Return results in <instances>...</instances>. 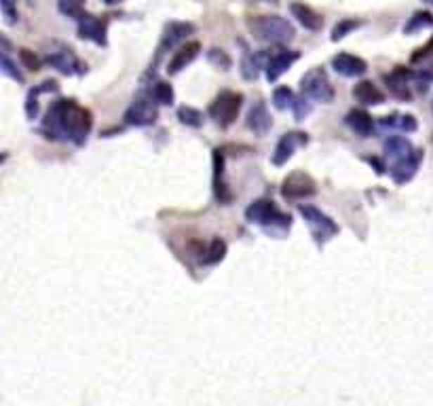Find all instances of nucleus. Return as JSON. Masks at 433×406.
<instances>
[{"mask_svg":"<svg viewBox=\"0 0 433 406\" xmlns=\"http://www.w3.org/2000/svg\"><path fill=\"white\" fill-rule=\"evenodd\" d=\"M195 32V26L193 24H186V22H174L165 28V34H163V41L159 45V56H163L167 49H174L178 47L180 43H184L190 34Z\"/></svg>","mask_w":433,"mask_h":406,"instance_id":"16","label":"nucleus"},{"mask_svg":"<svg viewBox=\"0 0 433 406\" xmlns=\"http://www.w3.org/2000/svg\"><path fill=\"white\" fill-rule=\"evenodd\" d=\"M378 125L382 127V129H399V132H406V134H412V132H416V119L412 117V115H397V113H393V115H389V117H382L380 121H378Z\"/></svg>","mask_w":433,"mask_h":406,"instance_id":"26","label":"nucleus"},{"mask_svg":"<svg viewBox=\"0 0 433 406\" xmlns=\"http://www.w3.org/2000/svg\"><path fill=\"white\" fill-rule=\"evenodd\" d=\"M83 5H85V0H58L60 13L68 18H77V20L83 15Z\"/></svg>","mask_w":433,"mask_h":406,"instance_id":"32","label":"nucleus"},{"mask_svg":"<svg viewBox=\"0 0 433 406\" xmlns=\"http://www.w3.org/2000/svg\"><path fill=\"white\" fill-rule=\"evenodd\" d=\"M106 5H119V3H123V0H104Z\"/></svg>","mask_w":433,"mask_h":406,"instance_id":"40","label":"nucleus"},{"mask_svg":"<svg viewBox=\"0 0 433 406\" xmlns=\"http://www.w3.org/2000/svg\"><path fill=\"white\" fill-rule=\"evenodd\" d=\"M0 9H3L5 22L11 26L18 22V11H15V0H0Z\"/></svg>","mask_w":433,"mask_h":406,"instance_id":"37","label":"nucleus"},{"mask_svg":"<svg viewBox=\"0 0 433 406\" xmlns=\"http://www.w3.org/2000/svg\"><path fill=\"white\" fill-rule=\"evenodd\" d=\"M359 26H361V22H357V20H342V22H338V24L334 26V30H332V41L336 43V41L344 39L349 32H353V30L359 28Z\"/></svg>","mask_w":433,"mask_h":406,"instance_id":"33","label":"nucleus"},{"mask_svg":"<svg viewBox=\"0 0 433 406\" xmlns=\"http://www.w3.org/2000/svg\"><path fill=\"white\" fill-rule=\"evenodd\" d=\"M412 81H416L414 72L408 70V68H403V66H397L391 75L384 77V83H387L389 91H391L395 98H399V100H408V98L412 96V94H410Z\"/></svg>","mask_w":433,"mask_h":406,"instance_id":"13","label":"nucleus"},{"mask_svg":"<svg viewBox=\"0 0 433 406\" xmlns=\"http://www.w3.org/2000/svg\"><path fill=\"white\" fill-rule=\"evenodd\" d=\"M224 254H226V243H224L220 237H216V239H212V243H209L207 250L203 252L201 262H203V265H216V262H220V260L224 258Z\"/></svg>","mask_w":433,"mask_h":406,"instance_id":"28","label":"nucleus"},{"mask_svg":"<svg viewBox=\"0 0 433 406\" xmlns=\"http://www.w3.org/2000/svg\"><path fill=\"white\" fill-rule=\"evenodd\" d=\"M243 104V96L237 91H222L209 106V117L220 125V127H228L235 123L239 110Z\"/></svg>","mask_w":433,"mask_h":406,"instance_id":"4","label":"nucleus"},{"mask_svg":"<svg viewBox=\"0 0 433 406\" xmlns=\"http://www.w3.org/2000/svg\"><path fill=\"white\" fill-rule=\"evenodd\" d=\"M245 125H247V129H252V132L258 134V136H264V134L271 129L273 121H271V115H269L264 102H256V104L250 108L247 119H245Z\"/></svg>","mask_w":433,"mask_h":406,"instance_id":"18","label":"nucleus"},{"mask_svg":"<svg viewBox=\"0 0 433 406\" xmlns=\"http://www.w3.org/2000/svg\"><path fill=\"white\" fill-rule=\"evenodd\" d=\"M306 142H309V136H306V134H302V132H290V134L281 136V140L277 142L275 153H273V157H271L273 165H277V167H279V165L287 163V161L292 159L294 151H296V148H300V146H304Z\"/></svg>","mask_w":433,"mask_h":406,"instance_id":"11","label":"nucleus"},{"mask_svg":"<svg viewBox=\"0 0 433 406\" xmlns=\"http://www.w3.org/2000/svg\"><path fill=\"white\" fill-rule=\"evenodd\" d=\"M414 151H416V148H414L406 138H401V136H393V138H389V140L384 142V153H387V157H391L393 163L412 157Z\"/></svg>","mask_w":433,"mask_h":406,"instance_id":"23","label":"nucleus"},{"mask_svg":"<svg viewBox=\"0 0 433 406\" xmlns=\"http://www.w3.org/2000/svg\"><path fill=\"white\" fill-rule=\"evenodd\" d=\"M252 37L264 45H283L290 43L296 34L294 26L279 15H258L247 22Z\"/></svg>","mask_w":433,"mask_h":406,"instance_id":"2","label":"nucleus"},{"mask_svg":"<svg viewBox=\"0 0 433 406\" xmlns=\"http://www.w3.org/2000/svg\"><path fill=\"white\" fill-rule=\"evenodd\" d=\"M294 102H296V96L290 87H277L273 91V104L277 110H287L294 106Z\"/></svg>","mask_w":433,"mask_h":406,"instance_id":"30","label":"nucleus"},{"mask_svg":"<svg viewBox=\"0 0 433 406\" xmlns=\"http://www.w3.org/2000/svg\"><path fill=\"white\" fill-rule=\"evenodd\" d=\"M353 98L361 104H366V106H376V104L384 102V94L372 81H359L353 87Z\"/></svg>","mask_w":433,"mask_h":406,"instance_id":"21","label":"nucleus"},{"mask_svg":"<svg viewBox=\"0 0 433 406\" xmlns=\"http://www.w3.org/2000/svg\"><path fill=\"white\" fill-rule=\"evenodd\" d=\"M49 91H60L58 81H51V79H49V81L37 85L34 89H30V94H28V98H26V115H28L30 121H34V119L39 117V96H41V94H49Z\"/></svg>","mask_w":433,"mask_h":406,"instance_id":"22","label":"nucleus"},{"mask_svg":"<svg viewBox=\"0 0 433 406\" xmlns=\"http://www.w3.org/2000/svg\"><path fill=\"white\" fill-rule=\"evenodd\" d=\"M222 174H224V153L220 148H216L214 151V193H216V199L220 203H231L233 195L226 189V184L222 180Z\"/></svg>","mask_w":433,"mask_h":406,"instance_id":"19","label":"nucleus"},{"mask_svg":"<svg viewBox=\"0 0 433 406\" xmlns=\"http://www.w3.org/2000/svg\"><path fill=\"white\" fill-rule=\"evenodd\" d=\"M317 193L315 189V180L304 174V172H294L283 180L281 186V195L285 199H304V197H313Z\"/></svg>","mask_w":433,"mask_h":406,"instance_id":"9","label":"nucleus"},{"mask_svg":"<svg viewBox=\"0 0 433 406\" xmlns=\"http://www.w3.org/2000/svg\"><path fill=\"white\" fill-rule=\"evenodd\" d=\"M332 68L347 77V79H357V77H363L366 70H368V64L357 58V56H351V53H338L332 58Z\"/></svg>","mask_w":433,"mask_h":406,"instance_id":"14","label":"nucleus"},{"mask_svg":"<svg viewBox=\"0 0 433 406\" xmlns=\"http://www.w3.org/2000/svg\"><path fill=\"white\" fill-rule=\"evenodd\" d=\"M431 49H433V39L425 45V47H420V49H416V53L412 56V62H420L422 58H427L429 53H431Z\"/></svg>","mask_w":433,"mask_h":406,"instance_id":"39","label":"nucleus"},{"mask_svg":"<svg viewBox=\"0 0 433 406\" xmlns=\"http://www.w3.org/2000/svg\"><path fill=\"white\" fill-rule=\"evenodd\" d=\"M207 60L214 64V66H218V68H222V70H228L231 68V58L222 51V49H209V53H207Z\"/></svg>","mask_w":433,"mask_h":406,"instance_id":"36","label":"nucleus"},{"mask_svg":"<svg viewBox=\"0 0 433 406\" xmlns=\"http://www.w3.org/2000/svg\"><path fill=\"white\" fill-rule=\"evenodd\" d=\"M20 60H22V64H24L28 70H32V72H37V70L41 68L39 58H37L30 49H20Z\"/></svg>","mask_w":433,"mask_h":406,"instance_id":"38","label":"nucleus"},{"mask_svg":"<svg viewBox=\"0 0 433 406\" xmlns=\"http://www.w3.org/2000/svg\"><path fill=\"white\" fill-rule=\"evenodd\" d=\"M300 87H302V94L309 98V100H315V102H321V104H328L334 100V87L325 75L323 68H313L309 70L302 81H300Z\"/></svg>","mask_w":433,"mask_h":406,"instance_id":"5","label":"nucleus"},{"mask_svg":"<svg viewBox=\"0 0 433 406\" xmlns=\"http://www.w3.org/2000/svg\"><path fill=\"white\" fill-rule=\"evenodd\" d=\"M266 56L269 53H245L241 60V75L245 81H256L260 70L266 66Z\"/></svg>","mask_w":433,"mask_h":406,"instance_id":"25","label":"nucleus"},{"mask_svg":"<svg viewBox=\"0 0 433 406\" xmlns=\"http://www.w3.org/2000/svg\"><path fill=\"white\" fill-rule=\"evenodd\" d=\"M425 3H429V5H431V7H433V0H425Z\"/></svg>","mask_w":433,"mask_h":406,"instance_id":"41","label":"nucleus"},{"mask_svg":"<svg viewBox=\"0 0 433 406\" xmlns=\"http://www.w3.org/2000/svg\"><path fill=\"white\" fill-rule=\"evenodd\" d=\"M292 110H294V117H296V121H302L304 117H309V115H311L313 106H311L309 98H306V96L302 94L300 98H296V102H294Z\"/></svg>","mask_w":433,"mask_h":406,"instance_id":"35","label":"nucleus"},{"mask_svg":"<svg viewBox=\"0 0 433 406\" xmlns=\"http://www.w3.org/2000/svg\"><path fill=\"white\" fill-rule=\"evenodd\" d=\"M159 117V110H157V102L148 96L144 98H138L123 115L125 123L127 125H134V127H148L157 121Z\"/></svg>","mask_w":433,"mask_h":406,"instance_id":"8","label":"nucleus"},{"mask_svg":"<svg viewBox=\"0 0 433 406\" xmlns=\"http://www.w3.org/2000/svg\"><path fill=\"white\" fill-rule=\"evenodd\" d=\"M93 127V117L87 108L75 100H56L43 121V134L49 140H70L75 144H85Z\"/></svg>","mask_w":433,"mask_h":406,"instance_id":"1","label":"nucleus"},{"mask_svg":"<svg viewBox=\"0 0 433 406\" xmlns=\"http://www.w3.org/2000/svg\"><path fill=\"white\" fill-rule=\"evenodd\" d=\"M420 161H422V151L416 148L412 157H408V159H403V161H397V163H391L389 174H391L393 182H395V184H406V182H410V180L414 178V174H416Z\"/></svg>","mask_w":433,"mask_h":406,"instance_id":"15","label":"nucleus"},{"mask_svg":"<svg viewBox=\"0 0 433 406\" xmlns=\"http://www.w3.org/2000/svg\"><path fill=\"white\" fill-rule=\"evenodd\" d=\"M347 125L359 136V138H370L374 132V121L366 110H351L347 115Z\"/></svg>","mask_w":433,"mask_h":406,"instance_id":"24","label":"nucleus"},{"mask_svg":"<svg viewBox=\"0 0 433 406\" xmlns=\"http://www.w3.org/2000/svg\"><path fill=\"white\" fill-rule=\"evenodd\" d=\"M150 98L157 102V104H163V106H169L174 104V87L167 83V81H157L150 89Z\"/></svg>","mask_w":433,"mask_h":406,"instance_id":"29","label":"nucleus"},{"mask_svg":"<svg viewBox=\"0 0 433 406\" xmlns=\"http://www.w3.org/2000/svg\"><path fill=\"white\" fill-rule=\"evenodd\" d=\"M290 11H292V15L296 18V22H298L302 28L313 30V32H317V30L323 28V18H321L319 13H315L311 7L300 5V3H294V5L290 7Z\"/></svg>","mask_w":433,"mask_h":406,"instance_id":"20","label":"nucleus"},{"mask_svg":"<svg viewBox=\"0 0 433 406\" xmlns=\"http://www.w3.org/2000/svg\"><path fill=\"white\" fill-rule=\"evenodd\" d=\"M178 119H180L182 125H188V127H201L203 125V115L197 108H190V106H182L178 110Z\"/></svg>","mask_w":433,"mask_h":406,"instance_id":"31","label":"nucleus"},{"mask_svg":"<svg viewBox=\"0 0 433 406\" xmlns=\"http://www.w3.org/2000/svg\"><path fill=\"white\" fill-rule=\"evenodd\" d=\"M300 56L296 51H287V49H273V53L269 51L266 56V66H264V72H266V81L269 83H275L283 72H287L292 68V64L298 60Z\"/></svg>","mask_w":433,"mask_h":406,"instance_id":"10","label":"nucleus"},{"mask_svg":"<svg viewBox=\"0 0 433 406\" xmlns=\"http://www.w3.org/2000/svg\"><path fill=\"white\" fill-rule=\"evenodd\" d=\"M433 26V15L429 11H416L408 24L403 26V34H412V32H420V30H427Z\"/></svg>","mask_w":433,"mask_h":406,"instance_id":"27","label":"nucleus"},{"mask_svg":"<svg viewBox=\"0 0 433 406\" xmlns=\"http://www.w3.org/2000/svg\"><path fill=\"white\" fill-rule=\"evenodd\" d=\"M0 68H3V72H5L7 77H11L13 81L24 83V75L15 68V64L11 62V58H9V51H7V49L3 51V60H0Z\"/></svg>","mask_w":433,"mask_h":406,"instance_id":"34","label":"nucleus"},{"mask_svg":"<svg viewBox=\"0 0 433 406\" xmlns=\"http://www.w3.org/2000/svg\"><path fill=\"white\" fill-rule=\"evenodd\" d=\"M47 64H51L53 68H58L62 75H83L87 72V66L75 56V51L62 43H53L51 51L47 53Z\"/></svg>","mask_w":433,"mask_h":406,"instance_id":"7","label":"nucleus"},{"mask_svg":"<svg viewBox=\"0 0 433 406\" xmlns=\"http://www.w3.org/2000/svg\"><path fill=\"white\" fill-rule=\"evenodd\" d=\"M298 212H300V216L306 220V224H309L313 237H315L319 243L328 241L332 235L338 233V224H336L330 216H325L321 210H317V208H313V205H298Z\"/></svg>","mask_w":433,"mask_h":406,"instance_id":"6","label":"nucleus"},{"mask_svg":"<svg viewBox=\"0 0 433 406\" xmlns=\"http://www.w3.org/2000/svg\"><path fill=\"white\" fill-rule=\"evenodd\" d=\"M201 53V43L199 41H190V43H184L176 53H174V58L169 60V64H167V72L169 75H178V72H182L197 56Z\"/></svg>","mask_w":433,"mask_h":406,"instance_id":"17","label":"nucleus"},{"mask_svg":"<svg viewBox=\"0 0 433 406\" xmlns=\"http://www.w3.org/2000/svg\"><path fill=\"white\" fill-rule=\"evenodd\" d=\"M245 218L252 224L262 227L266 233H283L292 227V218L275 208L271 199H258L245 210Z\"/></svg>","mask_w":433,"mask_h":406,"instance_id":"3","label":"nucleus"},{"mask_svg":"<svg viewBox=\"0 0 433 406\" xmlns=\"http://www.w3.org/2000/svg\"><path fill=\"white\" fill-rule=\"evenodd\" d=\"M79 37L100 45V47H106V43H108L106 41V20L83 13L79 18Z\"/></svg>","mask_w":433,"mask_h":406,"instance_id":"12","label":"nucleus"}]
</instances>
